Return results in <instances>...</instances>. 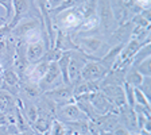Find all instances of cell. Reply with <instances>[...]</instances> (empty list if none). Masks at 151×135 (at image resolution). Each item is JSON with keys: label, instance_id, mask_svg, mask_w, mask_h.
Instances as JSON below:
<instances>
[{"label": "cell", "instance_id": "obj_1", "mask_svg": "<svg viewBox=\"0 0 151 135\" xmlns=\"http://www.w3.org/2000/svg\"><path fill=\"white\" fill-rule=\"evenodd\" d=\"M53 16H54V22L57 25V28L62 30L65 32H73V31L77 32L82 20H84L82 14L80 11V7L69 8V9H66V11H62V12L53 15Z\"/></svg>", "mask_w": 151, "mask_h": 135}, {"label": "cell", "instance_id": "obj_2", "mask_svg": "<svg viewBox=\"0 0 151 135\" xmlns=\"http://www.w3.org/2000/svg\"><path fill=\"white\" fill-rule=\"evenodd\" d=\"M109 73L105 65L100 62V58H92L85 62L81 72V80L84 81H101Z\"/></svg>", "mask_w": 151, "mask_h": 135}, {"label": "cell", "instance_id": "obj_3", "mask_svg": "<svg viewBox=\"0 0 151 135\" xmlns=\"http://www.w3.org/2000/svg\"><path fill=\"white\" fill-rule=\"evenodd\" d=\"M86 61H88V56L86 54L81 53L80 50L70 51V62H69V69H68V77H69V84L72 87L81 81V72Z\"/></svg>", "mask_w": 151, "mask_h": 135}, {"label": "cell", "instance_id": "obj_4", "mask_svg": "<svg viewBox=\"0 0 151 135\" xmlns=\"http://www.w3.org/2000/svg\"><path fill=\"white\" fill-rule=\"evenodd\" d=\"M45 97L51 100L57 107L63 105L68 103H73L74 101V95H73V87L70 84H61L60 87H57L54 89L46 91L42 93Z\"/></svg>", "mask_w": 151, "mask_h": 135}, {"label": "cell", "instance_id": "obj_5", "mask_svg": "<svg viewBox=\"0 0 151 135\" xmlns=\"http://www.w3.org/2000/svg\"><path fill=\"white\" fill-rule=\"evenodd\" d=\"M97 18L100 22V27L105 32L115 30L116 22H115V16H113L111 0H97Z\"/></svg>", "mask_w": 151, "mask_h": 135}, {"label": "cell", "instance_id": "obj_6", "mask_svg": "<svg viewBox=\"0 0 151 135\" xmlns=\"http://www.w3.org/2000/svg\"><path fill=\"white\" fill-rule=\"evenodd\" d=\"M55 116H57V120H60V122H62V123L77 122V120L88 119V116H86V115L80 110V107L76 104V101L57 107Z\"/></svg>", "mask_w": 151, "mask_h": 135}, {"label": "cell", "instance_id": "obj_7", "mask_svg": "<svg viewBox=\"0 0 151 135\" xmlns=\"http://www.w3.org/2000/svg\"><path fill=\"white\" fill-rule=\"evenodd\" d=\"M61 84H65V82L62 80L60 68H58L57 62H50L49 68H47V72L45 73V76L41 79V81L38 82V85H39V88H41L42 93H43L46 91H50V89L60 87Z\"/></svg>", "mask_w": 151, "mask_h": 135}, {"label": "cell", "instance_id": "obj_8", "mask_svg": "<svg viewBox=\"0 0 151 135\" xmlns=\"http://www.w3.org/2000/svg\"><path fill=\"white\" fill-rule=\"evenodd\" d=\"M41 19H37L34 16H24L23 19L19 20V23L9 30V34L14 35L15 38H18L19 41H24L28 37V34H31L32 31H35L37 28H39L41 26Z\"/></svg>", "mask_w": 151, "mask_h": 135}, {"label": "cell", "instance_id": "obj_9", "mask_svg": "<svg viewBox=\"0 0 151 135\" xmlns=\"http://www.w3.org/2000/svg\"><path fill=\"white\" fill-rule=\"evenodd\" d=\"M73 41H74L76 46H77V50H80L81 53L91 57L92 54H96L99 50H101L105 46L104 41L99 37H78L76 39L73 38Z\"/></svg>", "mask_w": 151, "mask_h": 135}, {"label": "cell", "instance_id": "obj_10", "mask_svg": "<svg viewBox=\"0 0 151 135\" xmlns=\"http://www.w3.org/2000/svg\"><path fill=\"white\" fill-rule=\"evenodd\" d=\"M132 30H134V23L131 20H127L126 23L120 25L116 30H113L109 39V45H112V47L117 45H126L131 39Z\"/></svg>", "mask_w": 151, "mask_h": 135}, {"label": "cell", "instance_id": "obj_11", "mask_svg": "<svg viewBox=\"0 0 151 135\" xmlns=\"http://www.w3.org/2000/svg\"><path fill=\"white\" fill-rule=\"evenodd\" d=\"M47 50V45L43 39L37 42H30L26 43V58L30 64H37L42 60Z\"/></svg>", "mask_w": 151, "mask_h": 135}, {"label": "cell", "instance_id": "obj_12", "mask_svg": "<svg viewBox=\"0 0 151 135\" xmlns=\"http://www.w3.org/2000/svg\"><path fill=\"white\" fill-rule=\"evenodd\" d=\"M1 79H3V85H1L3 91L9 92L11 95L18 93L19 89H20V77L15 70L9 69V68L4 69L1 73Z\"/></svg>", "mask_w": 151, "mask_h": 135}, {"label": "cell", "instance_id": "obj_13", "mask_svg": "<svg viewBox=\"0 0 151 135\" xmlns=\"http://www.w3.org/2000/svg\"><path fill=\"white\" fill-rule=\"evenodd\" d=\"M31 1L30 0H14V15L11 22L7 23V27L11 30L12 27H15L19 23L20 19H23L24 16H28L27 12L31 9Z\"/></svg>", "mask_w": 151, "mask_h": 135}, {"label": "cell", "instance_id": "obj_14", "mask_svg": "<svg viewBox=\"0 0 151 135\" xmlns=\"http://www.w3.org/2000/svg\"><path fill=\"white\" fill-rule=\"evenodd\" d=\"M120 112V120H122V126H124L128 131H131L132 134L139 132V127H138V120H136V113L134 111L132 107L124 105V107L119 108Z\"/></svg>", "mask_w": 151, "mask_h": 135}, {"label": "cell", "instance_id": "obj_15", "mask_svg": "<svg viewBox=\"0 0 151 135\" xmlns=\"http://www.w3.org/2000/svg\"><path fill=\"white\" fill-rule=\"evenodd\" d=\"M55 49L61 51H73L77 50V46H76L74 41H73V37L70 32H65L62 30H58L57 28V35L55 39H54V46Z\"/></svg>", "mask_w": 151, "mask_h": 135}, {"label": "cell", "instance_id": "obj_16", "mask_svg": "<svg viewBox=\"0 0 151 135\" xmlns=\"http://www.w3.org/2000/svg\"><path fill=\"white\" fill-rule=\"evenodd\" d=\"M15 107H16V99L14 97V95L0 89V111L7 112V111L15 110Z\"/></svg>", "mask_w": 151, "mask_h": 135}, {"label": "cell", "instance_id": "obj_17", "mask_svg": "<svg viewBox=\"0 0 151 135\" xmlns=\"http://www.w3.org/2000/svg\"><path fill=\"white\" fill-rule=\"evenodd\" d=\"M99 28H100V22H99L97 15H94V16H91V18L84 19L77 32H82V34H84V32H85V34H91V32H93V31H97Z\"/></svg>", "mask_w": 151, "mask_h": 135}, {"label": "cell", "instance_id": "obj_18", "mask_svg": "<svg viewBox=\"0 0 151 135\" xmlns=\"http://www.w3.org/2000/svg\"><path fill=\"white\" fill-rule=\"evenodd\" d=\"M69 62H70V51H63L62 57L57 61V65L61 70V76L65 84H69V77H68V69H69Z\"/></svg>", "mask_w": 151, "mask_h": 135}, {"label": "cell", "instance_id": "obj_19", "mask_svg": "<svg viewBox=\"0 0 151 135\" xmlns=\"http://www.w3.org/2000/svg\"><path fill=\"white\" fill-rule=\"evenodd\" d=\"M80 11L84 19L97 15V0H85L80 6Z\"/></svg>", "mask_w": 151, "mask_h": 135}, {"label": "cell", "instance_id": "obj_20", "mask_svg": "<svg viewBox=\"0 0 151 135\" xmlns=\"http://www.w3.org/2000/svg\"><path fill=\"white\" fill-rule=\"evenodd\" d=\"M20 89L27 95V97H31V99L38 97V96L42 95V91H41V88H39V85L34 84V82H28V81L22 82L20 81Z\"/></svg>", "mask_w": 151, "mask_h": 135}, {"label": "cell", "instance_id": "obj_21", "mask_svg": "<svg viewBox=\"0 0 151 135\" xmlns=\"http://www.w3.org/2000/svg\"><path fill=\"white\" fill-rule=\"evenodd\" d=\"M142 81H143V76H142L140 73H138V70L136 69L129 68V70L126 73L124 82H127V84H129L131 87L136 88V87H139V85L142 84Z\"/></svg>", "mask_w": 151, "mask_h": 135}, {"label": "cell", "instance_id": "obj_22", "mask_svg": "<svg viewBox=\"0 0 151 135\" xmlns=\"http://www.w3.org/2000/svg\"><path fill=\"white\" fill-rule=\"evenodd\" d=\"M134 69L138 70V73H140L143 77L151 76V57L145 58L142 62H139L136 66H134Z\"/></svg>", "mask_w": 151, "mask_h": 135}, {"label": "cell", "instance_id": "obj_23", "mask_svg": "<svg viewBox=\"0 0 151 135\" xmlns=\"http://www.w3.org/2000/svg\"><path fill=\"white\" fill-rule=\"evenodd\" d=\"M123 87V92H124V97H126V104L128 107H132L135 105V95H134V87H131L129 84L124 82L122 85Z\"/></svg>", "mask_w": 151, "mask_h": 135}, {"label": "cell", "instance_id": "obj_24", "mask_svg": "<svg viewBox=\"0 0 151 135\" xmlns=\"http://www.w3.org/2000/svg\"><path fill=\"white\" fill-rule=\"evenodd\" d=\"M134 95H135V104H139V105H143V107H147V108L151 107L150 99H148L138 87L134 88Z\"/></svg>", "mask_w": 151, "mask_h": 135}, {"label": "cell", "instance_id": "obj_25", "mask_svg": "<svg viewBox=\"0 0 151 135\" xmlns=\"http://www.w3.org/2000/svg\"><path fill=\"white\" fill-rule=\"evenodd\" d=\"M50 135H68V129L62 122L54 119L50 127Z\"/></svg>", "mask_w": 151, "mask_h": 135}, {"label": "cell", "instance_id": "obj_26", "mask_svg": "<svg viewBox=\"0 0 151 135\" xmlns=\"http://www.w3.org/2000/svg\"><path fill=\"white\" fill-rule=\"evenodd\" d=\"M14 0H0V6L4 8L6 11V16H4V20H6V25L8 23L9 19H12L14 15Z\"/></svg>", "mask_w": 151, "mask_h": 135}, {"label": "cell", "instance_id": "obj_27", "mask_svg": "<svg viewBox=\"0 0 151 135\" xmlns=\"http://www.w3.org/2000/svg\"><path fill=\"white\" fill-rule=\"evenodd\" d=\"M151 76H148V77H143V81H142V84L139 85L138 88L140 89L143 93L147 96L148 99L151 97V88H150V81H151Z\"/></svg>", "mask_w": 151, "mask_h": 135}, {"label": "cell", "instance_id": "obj_28", "mask_svg": "<svg viewBox=\"0 0 151 135\" xmlns=\"http://www.w3.org/2000/svg\"><path fill=\"white\" fill-rule=\"evenodd\" d=\"M112 135H134V134L131 131H128L124 126H119L117 124V127L112 131Z\"/></svg>", "mask_w": 151, "mask_h": 135}, {"label": "cell", "instance_id": "obj_29", "mask_svg": "<svg viewBox=\"0 0 151 135\" xmlns=\"http://www.w3.org/2000/svg\"><path fill=\"white\" fill-rule=\"evenodd\" d=\"M62 3H63V0H47V9L53 11L57 7H60Z\"/></svg>", "mask_w": 151, "mask_h": 135}, {"label": "cell", "instance_id": "obj_30", "mask_svg": "<svg viewBox=\"0 0 151 135\" xmlns=\"http://www.w3.org/2000/svg\"><path fill=\"white\" fill-rule=\"evenodd\" d=\"M18 135H37L35 132H30V131H26V132H20V134Z\"/></svg>", "mask_w": 151, "mask_h": 135}, {"label": "cell", "instance_id": "obj_31", "mask_svg": "<svg viewBox=\"0 0 151 135\" xmlns=\"http://www.w3.org/2000/svg\"><path fill=\"white\" fill-rule=\"evenodd\" d=\"M3 70H4V66H3V64L0 62V74H1V73H3Z\"/></svg>", "mask_w": 151, "mask_h": 135}, {"label": "cell", "instance_id": "obj_32", "mask_svg": "<svg viewBox=\"0 0 151 135\" xmlns=\"http://www.w3.org/2000/svg\"><path fill=\"white\" fill-rule=\"evenodd\" d=\"M4 25H6V22H4V20H0V28L3 27V26H4Z\"/></svg>", "mask_w": 151, "mask_h": 135}, {"label": "cell", "instance_id": "obj_33", "mask_svg": "<svg viewBox=\"0 0 151 135\" xmlns=\"http://www.w3.org/2000/svg\"><path fill=\"white\" fill-rule=\"evenodd\" d=\"M1 85H3V79H1V74H0V89H1Z\"/></svg>", "mask_w": 151, "mask_h": 135}, {"label": "cell", "instance_id": "obj_34", "mask_svg": "<svg viewBox=\"0 0 151 135\" xmlns=\"http://www.w3.org/2000/svg\"><path fill=\"white\" fill-rule=\"evenodd\" d=\"M7 135H9V134H7Z\"/></svg>", "mask_w": 151, "mask_h": 135}, {"label": "cell", "instance_id": "obj_35", "mask_svg": "<svg viewBox=\"0 0 151 135\" xmlns=\"http://www.w3.org/2000/svg\"><path fill=\"white\" fill-rule=\"evenodd\" d=\"M0 112H1V111H0Z\"/></svg>", "mask_w": 151, "mask_h": 135}, {"label": "cell", "instance_id": "obj_36", "mask_svg": "<svg viewBox=\"0 0 151 135\" xmlns=\"http://www.w3.org/2000/svg\"><path fill=\"white\" fill-rule=\"evenodd\" d=\"M101 135H103V134H101Z\"/></svg>", "mask_w": 151, "mask_h": 135}]
</instances>
